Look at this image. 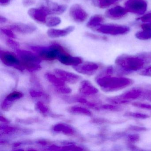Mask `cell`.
Here are the masks:
<instances>
[{
	"mask_svg": "<svg viewBox=\"0 0 151 151\" xmlns=\"http://www.w3.org/2000/svg\"><path fill=\"white\" fill-rule=\"evenodd\" d=\"M118 75H127L141 70L147 65L139 54L136 55L122 54L115 60Z\"/></svg>",
	"mask_w": 151,
	"mask_h": 151,
	"instance_id": "cell-1",
	"label": "cell"
},
{
	"mask_svg": "<svg viewBox=\"0 0 151 151\" xmlns=\"http://www.w3.org/2000/svg\"><path fill=\"white\" fill-rule=\"evenodd\" d=\"M101 89L106 92H114L125 89L132 85V79L125 77L99 75L96 79Z\"/></svg>",
	"mask_w": 151,
	"mask_h": 151,
	"instance_id": "cell-2",
	"label": "cell"
},
{
	"mask_svg": "<svg viewBox=\"0 0 151 151\" xmlns=\"http://www.w3.org/2000/svg\"><path fill=\"white\" fill-rule=\"evenodd\" d=\"M22 67L30 71L40 69L41 59L37 54L25 50L16 49Z\"/></svg>",
	"mask_w": 151,
	"mask_h": 151,
	"instance_id": "cell-3",
	"label": "cell"
},
{
	"mask_svg": "<svg viewBox=\"0 0 151 151\" xmlns=\"http://www.w3.org/2000/svg\"><path fill=\"white\" fill-rule=\"evenodd\" d=\"M96 31L100 33L111 36H120L127 34L129 32L130 28L125 25L116 24H101L95 28Z\"/></svg>",
	"mask_w": 151,
	"mask_h": 151,
	"instance_id": "cell-4",
	"label": "cell"
},
{
	"mask_svg": "<svg viewBox=\"0 0 151 151\" xmlns=\"http://www.w3.org/2000/svg\"><path fill=\"white\" fill-rule=\"evenodd\" d=\"M32 49L37 52L38 55L42 60L52 61L56 60L60 53L53 44L48 47H32Z\"/></svg>",
	"mask_w": 151,
	"mask_h": 151,
	"instance_id": "cell-5",
	"label": "cell"
},
{
	"mask_svg": "<svg viewBox=\"0 0 151 151\" xmlns=\"http://www.w3.org/2000/svg\"><path fill=\"white\" fill-rule=\"evenodd\" d=\"M124 7L128 12L143 15L147 10V3L146 0H128L124 3Z\"/></svg>",
	"mask_w": 151,
	"mask_h": 151,
	"instance_id": "cell-6",
	"label": "cell"
},
{
	"mask_svg": "<svg viewBox=\"0 0 151 151\" xmlns=\"http://www.w3.org/2000/svg\"><path fill=\"white\" fill-rule=\"evenodd\" d=\"M0 57L1 61L5 65L14 67L19 70H22L24 69L21 65L19 58L13 53L1 50Z\"/></svg>",
	"mask_w": 151,
	"mask_h": 151,
	"instance_id": "cell-7",
	"label": "cell"
},
{
	"mask_svg": "<svg viewBox=\"0 0 151 151\" xmlns=\"http://www.w3.org/2000/svg\"><path fill=\"white\" fill-rule=\"evenodd\" d=\"M69 14L75 22L78 23L83 22L88 17V14L78 4H75L70 7Z\"/></svg>",
	"mask_w": 151,
	"mask_h": 151,
	"instance_id": "cell-8",
	"label": "cell"
},
{
	"mask_svg": "<svg viewBox=\"0 0 151 151\" xmlns=\"http://www.w3.org/2000/svg\"><path fill=\"white\" fill-rule=\"evenodd\" d=\"M142 92L143 87H133L117 96L122 99L130 103L132 101L140 99Z\"/></svg>",
	"mask_w": 151,
	"mask_h": 151,
	"instance_id": "cell-9",
	"label": "cell"
},
{
	"mask_svg": "<svg viewBox=\"0 0 151 151\" xmlns=\"http://www.w3.org/2000/svg\"><path fill=\"white\" fill-rule=\"evenodd\" d=\"M46 6L42 7L46 11L48 15H60L65 12L67 6L65 5H59L57 3L47 1L46 2Z\"/></svg>",
	"mask_w": 151,
	"mask_h": 151,
	"instance_id": "cell-10",
	"label": "cell"
},
{
	"mask_svg": "<svg viewBox=\"0 0 151 151\" xmlns=\"http://www.w3.org/2000/svg\"><path fill=\"white\" fill-rule=\"evenodd\" d=\"M9 28L12 30L24 34H30L37 29V27L34 24L22 23L13 24L9 26Z\"/></svg>",
	"mask_w": 151,
	"mask_h": 151,
	"instance_id": "cell-11",
	"label": "cell"
},
{
	"mask_svg": "<svg viewBox=\"0 0 151 151\" xmlns=\"http://www.w3.org/2000/svg\"><path fill=\"white\" fill-rule=\"evenodd\" d=\"M128 13V11L125 7L117 6L107 10L106 16L109 19L118 20L123 18Z\"/></svg>",
	"mask_w": 151,
	"mask_h": 151,
	"instance_id": "cell-12",
	"label": "cell"
},
{
	"mask_svg": "<svg viewBox=\"0 0 151 151\" xmlns=\"http://www.w3.org/2000/svg\"><path fill=\"white\" fill-rule=\"evenodd\" d=\"M28 14L36 22L40 23H45L48 15L46 11L42 7L39 8H31L28 10Z\"/></svg>",
	"mask_w": 151,
	"mask_h": 151,
	"instance_id": "cell-13",
	"label": "cell"
},
{
	"mask_svg": "<svg viewBox=\"0 0 151 151\" xmlns=\"http://www.w3.org/2000/svg\"><path fill=\"white\" fill-rule=\"evenodd\" d=\"M99 66L94 63H87L83 65L74 66V69L76 71L84 75L92 76L96 73L99 69Z\"/></svg>",
	"mask_w": 151,
	"mask_h": 151,
	"instance_id": "cell-14",
	"label": "cell"
},
{
	"mask_svg": "<svg viewBox=\"0 0 151 151\" xmlns=\"http://www.w3.org/2000/svg\"><path fill=\"white\" fill-rule=\"evenodd\" d=\"M57 60L64 65L74 67L80 65L82 63L81 58L78 57H73L69 54L68 53L59 55Z\"/></svg>",
	"mask_w": 151,
	"mask_h": 151,
	"instance_id": "cell-15",
	"label": "cell"
},
{
	"mask_svg": "<svg viewBox=\"0 0 151 151\" xmlns=\"http://www.w3.org/2000/svg\"><path fill=\"white\" fill-rule=\"evenodd\" d=\"M55 71L59 76V77L61 78L64 82H68L70 83H76L81 79V77L79 76L72 73L67 72L65 70L56 69Z\"/></svg>",
	"mask_w": 151,
	"mask_h": 151,
	"instance_id": "cell-16",
	"label": "cell"
},
{
	"mask_svg": "<svg viewBox=\"0 0 151 151\" xmlns=\"http://www.w3.org/2000/svg\"><path fill=\"white\" fill-rule=\"evenodd\" d=\"M75 30L74 26H70L63 29H50L47 32L48 37L52 38H56L61 37H65Z\"/></svg>",
	"mask_w": 151,
	"mask_h": 151,
	"instance_id": "cell-17",
	"label": "cell"
},
{
	"mask_svg": "<svg viewBox=\"0 0 151 151\" xmlns=\"http://www.w3.org/2000/svg\"><path fill=\"white\" fill-rule=\"evenodd\" d=\"M79 91L86 95H91L98 93L99 91L88 81H84L81 83Z\"/></svg>",
	"mask_w": 151,
	"mask_h": 151,
	"instance_id": "cell-18",
	"label": "cell"
},
{
	"mask_svg": "<svg viewBox=\"0 0 151 151\" xmlns=\"http://www.w3.org/2000/svg\"><path fill=\"white\" fill-rule=\"evenodd\" d=\"M104 18L102 16L95 15L92 17L87 24V26L91 29L97 28L102 24L104 22Z\"/></svg>",
	"mask_w": 151,
	"mask_h": 151,
	"instance_id": "cell-19",
	"label": "cell"
},
{
	"mask_svg": "<svg viewBox=\"0 0 151 151\" xmlns=\"http://www.w3.org/2000/svg\"><path fill=\"white\" fill-rule=\"evenodd\" d=\"M46 77L47 78L48 81L54 85L56 88L65 86V83L63 80L60 77H57L55 75H52L50 73L46 74Z\"/></svg>",
	"mask_w": 151,
	"mask_h": 151,
	"instance_id": "cell-20",
	"label": "cell"
},
{
	"mask_svg": "<svg viewBox=\"0 0 151 151\" xmlns=\"http://www.w3.org/2000/svg\"><path fill=\"white\" fill-rule=\"evenodd\" d=\"M99 109H103L107 111L111 112H120L122 111L123 108L120 105H115V104H104L99 106Z\"/></svg>",
	"mask_w": 151,
	"mask_h": 151,
	"instance_id": "cell-21",
	"label": "cell"
},
{
	"mask_svg": "<svg viewBox=\"0 0 151 151\" xmlns=\"http://www.w3.org/2000/svg\"><path fill=\"white\" fill-rule=\"evenodd\" d=\"M124 116L127 117L139 119H146L150 117V116L148 114L137 112H127L124 114Z\"/></svg>",
	"mask_w": 151,
	"mask_h": 151,
	"instance_id": "cell-22",
	"label": "cell"
},
{
	"mask_svg": "<svg viewBox=\"0 0 151 151\" xmlns=\"http://www.w3.org/2000/svg\"><path fill=\"white\" fill-rule=\"evenodd\" d=\"M61 22V20L60 17H47L45 23L47 26L49 27H55L60 24Z\"/></svg>",
	"mask_w": 151,
	"mask_h": 151,
	"instance_id": "cell-23",
	"label": "cell"
},
{
	"mask_svg": "<svg viewBox=\"0 0 151 151\" xmlns=\"http://www.w3.org/2000/svg\"><path fill=\"white\" fill-rule=\"evenodd\" d=\"M136 38L139 40H146L151 39V31L142 30L135 34Z\"/></svg>",
	"mask_w": 151,
	"mask_h": 151,
	"instance_id": "cell-24",
	"label": "cell"
},
{
	"mask_svg": "<svg viewBox=\"0 0 151 151\" xmlns=\"http://www.w3.org/2000/svg\"><path fill=\"white\" fill-rule=\"evenodd\" d=\"M127 143L135 144L140 140V137L138 134L131 133L126 135L125 137Z\"/></svg>",
	"mask_w": 151,
	"mask_h": 151,
	"instance_id": "cell-25",
	"label": "cell"
},
{
	"mask_svg": "<svg viewBox=\"0 0 151 151\" xmlns=\"http://www.w3.org/2000/svg\"><path fill=\"white\" fill-rule=\"evenodd\" d=\"M140 99L145 100L151 102V86L143 87V92Z\"/></svg>",
	"mask_w": 151,
	"mask_h": 151,
	"instance_id": "cell-26",
	"label": "cell"
},
{
	"mask_svg": "<svg viewBox=\"0 0 151 151\" xmlns=\"http://www.w3.org/2000/svg\"><path fill=\"white\" fill-rule=\"evenodd\" d=\"M70 110L72 112L74 113H78V114H83L86 115L91 116L92 115L91 111L81 107L79 106H73L70 109Z\"/></svg>",
	"mask_w": 151,
	"mask_h": 151,
	"instance_id": "cell-27",
	"label": "cell"
},
{
	"mask_svg": "<svg viewBox=\"0 0 151 151\" xmlns=\"http://www.w3.org/2000/svg\"><path fill=\"white\" fill-rule=\"evenodd\" d=\"M23 96V94L22 93L20 92L14 91L9 94L6 99L9 101L14 102L15 101L22 98Z\"/></svg>",
	"mask_w": 151,
	"mask_h": 151,
	"instance_id": "cell-28",
	"label": "cell"
},
{
	"mask_svg": "<svg viewBox=\"0 0 151 151\" xmlns=\"http://www.w3.org/2000/svg\"><path fill=\"white\" fill-rule=\"evenodd\" d=\"M132 105L133 106L138 108L145 109V110H151V104L140 102H134L132 103Z\"/></svg>",
	"mask_w": 151,
	"mask_h": 151,
	"instance_id": "cell-29",
	"label": "cell"
},
{
	"mask_svg": "<svg viewBox=\"0 0 151 151\" xmlns=\"http://www.w3.org/2000/svg\"><path fill=\"white\" fill-rule=\"evenodd\" d=\"M126 129L127 131L134 132H143L147 131V129L145 127L134 125H129Z\"/></svg>",
	"mask_w": 151,
	"mask_h": 151,
	"instance_id": "cell-30",
	"label": "cell"
},
{
	"mask_svg": "<svg viewBox=\"0 0 151 151\" xmlns=\"http://www.w3.org/2000/svg\"><path fill=\"white\" fill-rule=\"evenodd\" d=\"M139 54L147 65L151 63V52H144Z\"/></svg>",
	"mask_w": 151,
	"mask_h": 151,
	"instance_id": "cell-31",
	"label": "cell"
},
{
	"mask_svg": "<svg viewBox=\"0 0 151 151\" xmlns=\"http://www.w3.org/2000/svg\"><path fill=\"white\" fill-rule=\"evenodd\" d=\"M86 37L90 38L96 40H107L106 37L105 36H99V35H96L93 33H89V32H86Z\"/></svg>",
	"mask_w": 151,
	"mask_h": 151,
	"instance_id": "cell-32",
	"label": "cell"
},
{
	"mask_svg": "<svg viewBox=\"0 0 151 151\" xmlns=\"http://www.w3.org/2000/svg\"><path fill=\"white\" fill-rule=\"evenodd\" d=\"M139 75L142 76L151 77V65L140 70Z\"/></svg>",
	"mask_w": 151,
	"mask_h": 151,
	"instance_id": "cell-33",
	"label": "cell"
},
{
	"mask_svg": "<svg viewBox=\"0 0 151 151\" xmlns=\"http://www.w3.org/2000/svg\"><path fill=\"white\" fill-rule=\"evenodd\" d=\"M1 32L6 36L9 37L10 38H15L16 36L14 35L11 29L1 28Z\"/></svg>",
	"mask_w": 151,
	"mask_h": 151,
	"instance_id": "cell-34",
	"label": "cell"
},
{
	"mask_svg": "<svg viewBox=\"0 0 151 151\" xmlns=\"http://www.w3.org/2000/svg\"><path fill=\"white\" fill-rule=\"evenodd\" d=\"M138 20L143 23H151V12L144 14L141 17L139 18Z\"/></svg>",
	"mask_w": 151,
	"mask_h": 151,
	"instance_id": "cell-35",
	"label": "cell"
},
{
	"mask_svg": "<svg viewBox=\"0 0 151 151\" xmlns=\"http://www.w3.org/2000/svg\"><path fill=\"white\" fill-rule=\"evenodd\" d=\"M37 108L41 113L45 114L48 112V108L46 106L44 105L42 102L39 101L37 103Z\"/></svg>",
	"mask_w": 151,
	"mask_h": 151,
	"instance_id": "cell-36",
	"label": "cell"
},
{
	"mask_svg": "<svg viewBox=\"0 0 151 151\" xmlns=\"http://www.w3.org/2000/svg\"><path fill=\"white\" fill-rule=\"evenodd\" d=\"M7 45L8 46L13 49H18L19 47V43L17 42L16 41L13 40L9 39L6 40Z\"/></svg>",
	"mask_w": 151,
	"mask_h": 151,
	"instance_id": "cell-37",
	"label": "cell"
},
{
	"mask_svg": "<svg viewBox=\"0 0 151 151\" xmlns=\"http://www.w3.org/2000/svg\"><path fill=\"white\" fill-rule=\"evenodd\" d=\"M13 103H14V102L9 101L5 99V100L3 101V103H2L1 107H2V109L5 111H8L9 109H10L11 106L13 105Z\"/></svg>",
	"mask_w": 151,
	"mask_h": 151,
	"instance_id": "cell-38",
	"label": "cell"
},
{
	"mask_svg": "<svg viewBox=\"0 0 151 151\" xmlns=\"http://www.w3.org/2000/svg\"><path fill=\"white\" fill-rule=\"evenodd\" d=\"M67 126L68 125H65L63 124H58L54 126L53 130L55 132H63V131L65 129Z\"/></svg>",
	"mask_w": 151,
	"mask_h": 151,
	"instance_id": "cell-39",
	"label": "cell"
},
{
	"mask_svg": "<svg viewBox=\"0 0 151 151\" xmlns=\"http://www.w3.org/2000/svg\"><path fill=\"white\" fill-rule=\"evenodd\" d=\"M92 122L97 124H104L110 123L111 122L108 119L105 118H96L92 120Z\"/></svg>",
	"mask_w": 151,
	"mask_h": 151,
	"instance_id": "cell-40",
	"label": "cell"
},
{
	"mask_svg": "<svg viewBox=\"0 0 151 151\" xmlns=\"http://www.w3.org/2000/svg\"><path fill=\"white\" fill-rule=\"evenodd\" d=\"M56 89L59 92L63 93H68L71 92V89L68 88V87H67V86H66L56 88Z\"/></svg>",
	"mask_w": 151,
	"mask_h": 151,
	"instance_id": "cell-41",
	"label": "cell"
},
{
	"mask_svg": "<svg viewBox=\"0 0 151 151\" xmlns=\"http://www.w3.org/2000/svg\"><path fill=\"white\" fill-rule=\"evenodd\" d=\"M140 28L142 29V30L151 31V23H143L140 24Z\"/></svg>",
	"mask_w": 151,
	"mask_h": 151,
	"instance_id": "cell-42",
	"label": "cell"
},
{
	"mask_svg": "<svg viewBox=\"0 0 151 151\" xmlns=\"http://www.w3.org/2000/svg\"><path fill=\"white\" fill-rule=\"evenodd\" d=\"M127 147L129 150L132 151H140L141 149L138 147L134 144L127 143Z\"/></svg>",
	"mask_w": 151,
	"mask_h": 151,
	"instance_id": "cell-43",
	"label": "cell"
},
{
	"mask_svg": "<svg viewBox=\"0 0 151 151\" xmlns=\"http://www.w3.org/2000/svg\"><path fill=\"white\" fill-rule=\"evenodd\" d=\"M35 0H23L22 3L25 7L32 6L36 3Z\"/></svg>",
	"mask_w": 151,
	"mask_h": 151,
	"instance_id": "cell-44",
	"label": "cell"
},
{
	"mask_svg": "<svg viewBox=\"0 0 151 151\" xmlns=\"http://www.w3.org/2000/svg\"><path fill=\"white\" fill-rule=\"evenodd\" d=\"M30 95L33 98H37V97H40L43 95V93L40 91H31L30 92Z\"/></svg>",
	"mask_w": 151,
	"mask_h": 151,
	"instance_id": "cell-45",
	"label": "cell"
},
{
	"mask_svg": "<svg viewBox=\"0 0 151 151\" xmlns=\"http://www.w3.org/2000/svg\"><path fill=\"white\" fill-rule=\"evenodd\" d=\"M11 1V0H0V5L2 6H7Z\"/></svg>",
	"mask_w": 151,
	"mask_h": 151,
	"instance_id": "cell-46",
	"label": "cell"
},
{
	"mask_svg": "<svg viewBox=\"0 0 151 151\" xmlns=\"http://www.w3.org/2000/svg\"><path fill=\"white\" fill-rule=\"evenodd\" d=\"M7 21V20L6 18L1 16V17H0V23H1V24L5 23Z\"/></svg>",
	"mask_w": 151,
	"mask_h": 151,
	"instance_id": "cell-47",
	"label": "cell"
},
{
	"mask_svg": "<svg viewBox=\"0 0 151 151\" xmlns=\"http://www.w3.org/2000/svg\"><path fill=\"white\" fill-rule=\"evenodd\" d=\"M1 122L6 123H8L9 122L7 119H6L5 117H3L2 116H1Z\"/></svg>",
	"mask_w": 151,
	"mask_h": 151,
	"instance_id": "cell-48",
	"label": "cell"
},
{
	"mask_svg": "<svg viewBox=\"0 0 151 151\" xmlns=\"http://www.w3.org/2000/svg\"><path fill=\"white\" fill-rule=\"evenodd\" d=\"M111 1L114 3V4H115V3H116L117 1H119L120 0H111Z\"/></svg>",
	"mask_w": 151,
	"mask_h": 151,
	"instance_id": "cell-49",
	"label": "cell"
}]
</instances>
